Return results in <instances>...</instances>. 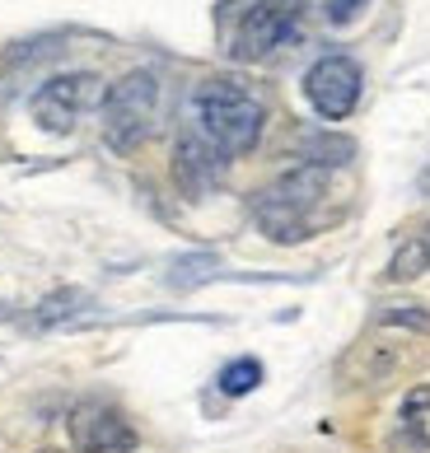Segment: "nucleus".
<instances>
[{"label":"nucleus","instance_id":"obj_4","mask_svg":"<svg viewBox=\"0 0 430 453\" xmlns=\"http://www.w3.org/2000/svg\"><path fill=\"white\" fill-rule=\"evenodd\" d=\"M155 112H159V80L155 71H131L104 98V141L112 150H136L145 136L155 131Z\"/></svg>","mask_w":430,"mask_h":453},{"label":"nucleus","instance_id":"obj_13","mask_svg":"<svg viewBox=\"0 0 430 453\" xmlns=\"http://www.w3.org/2000/svg\"><path fill=\"white\" fill-rule=\"evenodd\" d=\"M360 10H365V0H327V19H333V24L356 19Z\"/></svg>","mask_w":430,"mask_h":453},{"label":"nucleus","instance_id":"obj_8","mask_svg":"<svg viewBox=\"0 0 430 453\" xmlns=\"http://www.w3.org/2000/svg\"><path fill=\"white\" fill-rule=\"evenodd\" d=\"M225 164H229V159H220L211 145H202L196 136H188V131H183L178 155H173V173H178V182H183L188 192L215 188V182H220V173H225Z\"/></svg>","mask_w":430,"mask_h":453},{"label":"nucleus","instance_id":"obj_9","mask_svg":"<svg viewBox=\"0 0 430 453\" xmlns=\"http://www.w3.org/2000/svg\"><path fill=\"white\" fill-rule=\"evenodd\" d=\"M257 383H262V365L257 360H234V365L220 369V393H229V397L253 393Z\"/></svg>","mask_w":430,"mask_h":453},{"label":"nucleus","instance_id":"obj_5","mask_svg":"<svg viewBox=\"0 0 430 453\" xmlns=\"http://www.w3.org/2000/svg\"><path fill=\"white\" fill-rule=\"evenodd\" d=\"M104 98H108L104 80L89 75V71L57 75V80H47V85L33 94V122H38L42 131H57V136H65V131H75L80 117H85L89 108H98Z\"/></svg>","mask_w":430,"mask_h":453},{"label":"nucleus","instance_id":"obj_12","mask_svg":"<svg viewBox=\"0 0 430 453\" xmlns=\"http://www.w3.org/2000/svg\"><path fill=\"white\" fill-rule=\"evenodd\" d=\"M75 299H85L80 290H61V295H52V299H42L38 304V327H52V323H65L75 309H65V304H75Z\"/></svg>","mask_w":430,"mask_h":453},{"label":"nucleus","instance_id":"obj_1","mask_svg":"<svg viewBox=\"0 0 430 453\" xmlns=\"http://www.w3.org/2000/svg\"><path fill=\"white\" fill-rule=\"evenodd\" d=\"M267 108L257 104L248 89L229 85V80H211L192 94V117H188V136L211 145L220 159H239L257 145Z\"/></svg>","mask_w":430,"mask_h":453},{"label":"nucleus","instance_id":"obj_3","mask_svg":"<svg viewBox=\"0 0 430 453\" xmlns=\"http://www.w3.org/2000/svg\"><path fill=\"white\" fill-rule=\"evenodd\" d=\"M304 24V0H239L229 24V57L262 61L276 47H286Z\"/></svg>","mask_w":430,"mask_h":453},{"label":"nucleus","instance_id":"obj_14","mask_svg":"<svg viewBox=\"0 0 430 453\" xmlns=\"http://www.w3.org/2000/svg\"><path fill=\"white\" fill-rule=\"evenodd\" d=\"M421 192H426V196H430V169H426V173H421Z\"/></svg>","mask_w":430,"mask_h":453},{"label":"nucleus","instance_id":"obj_2","mask_svg":"<svg viewBox=\"0 0 430 453\" xmlns=\"http://www.w3.org/2000/svg\"><path fill=\"white\" fill-rule=\"evenodd\" d=\"M327 196V169L319 164H304L286 178H276L267 192H257L253 201V215L267 239L276 243H300L319 229V206Z\"/></svg>","mask_w":430,"mask_h":453},{"label":"nucleus","instance_id":"obj_6","mask_svg":"<svg viewBox=\"0 0 430 453\" xmlns=\"http://www.w3.org/2000/svg\"><path fill=\"white\" fill-rule=\"evenodd\" d=\"M304 98L313 104L319 117H327V122L351 117V108L360 104V65L351 57H323L304 75Z\"/></svg>","mask_w":430,"mask_h":453},{"label":"nucleus","instance_id":"obj_11","mask_svg":"<svg viewBox=\"0 0 430 453\" xmlns=\"http://www.w3.org/2000/svg\"><path fill=\"white\" fill-rule=\"evenodd\" d=\"M426 266H430L426 243H421V239H411V243H403V248H398V257H393L388 276H393V280H411V276H421Z\"/></svg>","mask_w":430,"mask_h":453},{"label":"nucleus","instance_id":"obj_7","mask_svg":"<svg viewBox=\"0 0 430 453\" xmlns=\"http://www.w3.org/2000/svg\"><path fill=\"white\" fill-rule=\"evenodd\" d=\"M65 426H71V444L80 453H127V449H136V430H131L127 416L112 411L108 402H80Z\"/></svg>","mask_w":430,"mask_h":453},{"label":"nucleus","instance_id":"obj_10","mask_svg":"<svg viewBox=\"0 0 430 453\" xmlns=\"http://www.w3.org/2000/svg\"><path fill=\"white\" fill-rule=\"evenodd\" d=\"M403 421H407V430H411V440L430 449V388L407 393V402H403Z\"/></svg>","mask_w":430,"mask_h":453},{"label":"nucleus","instance_id":"obj_15","mask_svg":"<svg viewBox=\"0 0 430 453\" xmlns=\"http://www.w3.org/2000/svg\"><path fill=\"white\" fill-rule=\"evenodd\" d=\"M421 243H426V253H430V225H426V234H421Z\"/></svg>","mask_w":430,"mask_h":453}]
</instances>
